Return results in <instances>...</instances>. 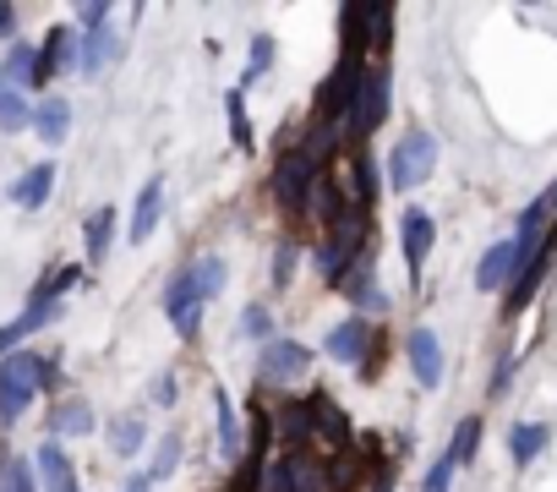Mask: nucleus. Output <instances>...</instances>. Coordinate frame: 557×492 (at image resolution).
Listing matches in <instances>:
<instances>
[{"label":"nucleus","mask_w":557,"mask_h":492,"mask_svg":"<svg viewBox=\"0 0 557 492\" xmlns=\"http://www.w3.org/2000/svg\"><path fill=\"white\" fill-rule=\"evenodd\" d=\"M55 378V361L34 356V350H17L0 361V427H17L28 416V405L39 399V389H50Z\"/></svg>","instance_id":"f257e3e1"},{"label":"nucleus","mask_w":557,"mask_h":492,"mask_svg":"<svg viewBox=\"0 0 557 492\" xmlns=\"http://www.w3.org/2000/svg\"><path fill=\"white\" fill-rule=\"evenodd\" d=\"M323 175H329V170H323L318 159H307L296 143L278 148V159H273V202L285 208V219H301V213H307V197H312V186H318Z\"/></svg>","instance_id":"f03ea898"},{"label":"nucleus","mask_w":557,"mask_h":492,"mask_svg":"<svg viewBox=\"0 0 557 492\" xmlns=\"http://www.w3.org/2000/svg\"><path fill=\"white\" fill-rule=\"evenodd\" d=\"M361 83H367V61H361V56H345V61L329 72V83L318 88L312 121H339V126H350V110H356V99H361Z\"/></svg>","instance_id":"7ed1b4c3"},{"label":"nucleus","mask_w":557,"mask_h":492,"mask_svg":"<svg viewBox=\"0 0 557 492\" xmlns=\"http://www.w3.org/2000/svg\"><path fill=\"white\" fill-rule=\"evenodd\" d=\"M437 170V137L432 132H405L388 153V186L394 192H416L426 175Z\"/></svg>","instance_id":"20e7f679"},{"label":"nucleus","mask_w":557,"mask_h":492,"mask_svg":"<svg viewBox=\"0 0 557 492\" xmlns=\"http://www.w3.org/2000/svg\"><path fill=\"white\" fill-rule=\"evenodd\" d=\"M202 285H197V263H186L170 285H164V318L175 323V334L181 340H197V329H202Z\"/></svg>","instance_id":"39448f33"},{"label":"nucleus","mask_w":557,"mask_h":492,"mask_svg":"<svg viewBox=\"0 0 557 492\" xmlns=\"http://www.w3.org/2000/svg\"><path fill=\"white\" fill-rule=\"evenodd\" d=\"M323 350H329V361H339V367H361V372L377 367V334H372L367 318H345L339 329H329Z\"/></svg>","instance_id":"423d86ee"},{"label":"nucleus","mask_w":557,"mask_h":492,"mask_svg":"<svg viewBox=\"0 0 557 492\" xmlns=\"http://www.w3.org/2000/svg\"><path fill=\"white\" fill-rule=\"evenodd\" d=\"M307 405H312V454H323V459H339V454L356 443V432H350V416L334 405V394H307Z\"/></svg>","instance_id":"0eeeda50"},{"label":"nucleus","mask_w":557,"mask_h":492,"mask_svg":"<svg viewBox=\"0 0 557 492\" xmlns=\"http://www.w3.org/2000/svg\"><path fill=\"white\" fill-rule=\"evenodd\" d=\"M388 99H394V88H388V66H367L361 99H356V110H350V137H372V132L388 121Z\"/></svg>","instance_id":"6e6552de"},{"label":"nucleus","mask_w":557,"mask_h":492,"mask_svg":"<svg viewBox=\"0 0 557 492\" xmlns=\"http://www.w3.org/2000/svg\"><path fill=\"white\" fill-rule=\"evenodd\" d=\"M312 367V350L296 340H268L257 356V378L262 383H301V372Z\"/></svg>","instance_id":"1a4fd4ad"},{"label":"nucleus","mask_w":557,"mask_h":492,"mask_svg":"<svg viewBox=\"0 0 557 492\" xmlns=\"http://www.w3.org/2000/svg\"><path fill=\"white\" fill-rule=\"evenodd\" d=\"M432 241H437V224L426 208H405L399 219V246H405V269H410V285H421V269L432 258Z\"/></svg>","instance_id":"9d476101"},{"label":"nucleus","mask_w":557,"mask_h":492,"mask_svg":"<svg viewBox=\"0 0 557 492\" xmlns=\"http://www.w3.org/2000/svg\"><path fill=\"white\" fill-rule=\"evenodd\" d=\"M61 72H83V34H72V28H50L39 45V88Z\"/></svg>","instance_id":"9b49d317"},{"label":"nucleus","mask_w":557,"mask_h":492,"mask_svg":"<svg viewBox=\"0 0 557 492\" xmlns=\"http://www.w3.org/2000/svg\"><path fill=\"white\" fill-rule=\"evenodd\" d=\"M524 274L519 253H513V241H497L492 253L475 263V291H513V280Z\"/></svg>","instance_id":"f8f14e48"},{"label":"nucleus","mask_w":557,"mask_h":492,"mask_svg":"<svg viewBox=\"0 0 557 492\" xmlns=\"http://www.w3.org/2000/svg\"><path fill=\"white\" fill-rule=\"evenodd\" d=\"M405 356H410V372H416L421 389H437V383H443V345H437L432 329H410Z\"/></svg>","instance_id":"ddd939ff"},{"label":"nucleus","mask_w":557,"mask_h":492,"mask_svg":"<svg viewBox=\"0 0 557 492\" xmlns=\"http://www.w3.org/2000/svg\"><path fill=\"white\" fill-rule=\"evenodd\" d=\"M34 470L45 476V487H50V492H77V465L66 459V448H61V438H50V443H39V454H34Z\"/></svg>","instance_id":"4468645a"},{"label":"nucleus","mask_w":557,"mask_h":492,"mask_svg":"<svg viewBox=\"0 0 557 492\" xmlns=\"http://www.w3.org/2000/svg\"><path fill=\"white\" fill-rule=\"evenodd\" d=\"M285 459H290V481H296V492H339V487H334V465H329L323 454L296 448V454H285Z\"/></svg>","instance_id":"2eb2a0df"},{"label":"nucleus","mask_w":557,"mask_h":492,"mask_svg":"<svg viewBox=\"0 0 557 492\" xmlns=\"http://www.w3.org/2000/svg\"><path fill=\"white\" fill-rule=\"evenodd\" d=\"M50 192H55V164H28V170L12 181V202L28 208V213H39V208L50 202Z\"/></svg>","instance_id":"dca6fc26"},{"label":"nucleus","mask_w":557,"mask_h":492,"mask_svg":"<svg viewBox=\"0 0 557 492\" xmlns=\"http://www.w3.org/2000/svg\"><path fill=\"white\" fill-rule=\"evenodd\" d=\"M0 83L17 88V94H23V88H39V50L12 39V50L0 56Z\"/></svg>","instance_id":"f3484780"},{"label":"nucleus","mask_w":557,"mask_h":492,"mask_svg":"<svg viewBox=\"0 0 557 492\" xmlns=\"http://www.w3.org/2000/svg\"><path fill=\"white\" fill-rule=\"evenodd\" d=\"M159 213H164V181L153 175V181H148V186L137 192V208H132V224H126V235H132V241L143 246V241H148V235L159 230Z\"/></svg>","instance_id":"a211bd4d"},{"label":"nucleus","mask_w":557,"mask_h":492,"mask_svg":"<svg viewBox=\"0 0 557 492\" xmlns=\"http://www.w3.org/2000/svg\"><path fill=\"white\" fill-rule=\"evenodd\" d=\"M115 56H121V34H115L110 23L83 34V77H99V72H104Z\"/></svg>","instance_id":"6ab92c4d"},{"label":"nucleus","mask_w":557,"mask_h":492,"mask_svg":"<svg viewBox=\"0 0 557 492\" xmlns=\"http://www.w3.org/2000/svg\"><path fill=\"white\" fill-rule=\"evenodd\" d=\"M34 132H39L50 148H61V143H66V132H72V104H66V99H55V94H50V99H39V104H34Z\"/></svg>","instance_id":"aec40b11"},{"label":"nucleus","mask_w":557,"mask_h":492,"mask_svg":"<svg viewBox=\"0 0 557 492\" xmlns=\"http://www.w3.org/2000/svg\"><path fill=\"white\" fill-rule=\"evenodd\" d=\"M50 432L55 438H88L94 432V405L88 399H61L55 416H50Z\"/></svg>","instance_id":"412c9836"},{"label":"nucleus","mask_w":557,"mask_h":492,"mask_svg":"<svg viewBox=\"0 0 557 492\" xmlns=\"http://www.w3.org/2000/svg\"><path fill=\"white\" fill-rule=\"evenodd\" d=\"M356 269H361V258H356V253H345L339 241H323V246H318V274H323L329 285H345Z\"/></svg>","instance_id":"4be33fe9"},{"label":"nucleus","mask_w":557,"mask_h":492,"mask_svg":"<svg viewBox=\"0 0 557 492\" xmlns=\"http://www.w3.org/2000/svg\"><path fill=\"white\" fill-rule=\"evenodd\" d=\"M213 416H219V454L235 459L240 454V427H235V405H230V394L219 383H213Z\"/></svg>","instance_id":"5701e85b"},{"label":"nucleus","mask_w":557,"mask_h":492,"mask_svg":"<svg viewBox=\"0 0 557 492\" xmlns=\"http://www.w3.org/2000/svg\"><path fill=\"white\" fill-rule=\"evenodd\" d=\"M110 241H115V208H94L88 213V263L110 258Z\"/></svg>","instance_id":"b1692460"},{"label":"nucleus","mask_w":557,"mask_h":492,"mask_svg":"<svg viewBox=\"0 0 557 492\" xmlns=\"http://www.w3.org/2000/svg\"><path fill=\"white\" fill-rule=\"evenodd\" d=\"M546 438H552V432H546L541 421H519V427L508 432V454H513L519 465H530V459L546 448Z\"/></svg>","instance_id":"393cba45"},{"label":"nucleus","mask_w":557,"mask_h":492,"mask_svg":"<svg viewBox=\"0 0 557 492\" xmlns=\"http://www.w3.org/2000/svg\"><path fill=\"white\" fill-rule=\"evenodd\" d=\"M143 443H148V427H143L137 416H121V421H110V448H115L121 459L143 454Z\"/></svg>","instance_id":"a878e982"},{"label":"nucleus","mask_w":557,"mask_h":492,"mask_svg":"<svg viewBox=\"0 0 557 492\" xmlns=\"http://www.w3.org/2000/svg\"><path fill=\"white\" fill-rule=\"evenodd\" d=\"M61 318V302H45V296H28V312L23 318H12V329H17V340H28V334H39L45 323H55Z\"/></svg>","instance_id":"bb28decb"},{"label":"nucleus","mask_w":557,"mask_h":492,"mask_svg":"<svg viewBox=\"0 0 557 492\" xmlns=\"http://www.w3.org/2000/svg\"><path fill=\"white\" fill-rule=\"evenodd\" d=\"M23 126H34V104L17 88H7L0 94V132H23Z\"/></svg>","instance_id":"cd10ccee"},{"label":"nucleus","mask_w":557,"mask_h":492,"mask_svg":"<svg viewBox=\"0 0 557 492\" xmlns=\"http://www.w3.org/2000/svg\"><path fill=\"white\" fill-rule=\"evenodd\" d=\"M475 448H481V421H475V416H465V421L454 427L448 459H454V465H470V459H475Z\"/></svg>","instance_id":"c85d7f7f"},{"label":"nucleus","mask_w":557,"mask_h":492,"mask_svg":"<svg viewBox=\"0 0 557 492\" xmlns=\"http://www.w3.org/2000/svg\"><path fill=\"white\" fill-rule=\"evenodd\" d=\"M224 115H230V137H235V148H251V121H246V99H240V88L224 94Z\"/></svg>","instance_id":"c756f323"},{"label":"nucleus","mask_w":557,"mask_h":492,"mask_svg":"<svg viewBox=\"0 0 557 492\" xmlns=\"http://www.w3.org/2000/svg\"><path fill=\"white\" fill-rule=\"evenodd\" d=\"M175 465H181V438H175V432H164V438H159V448H153L148 476H153V481H164V476H175Z\"/></svg>","instance_id":"7c9ffc66"},{"label":"nucleus","mask_w":557,"mask_h":492,"mask_svg":"<svg viewBox=\"0 0 557 492\" xmlns=\"http://www.w3.org/2000/svg\"><path fill=\"white\" fill-rule=\"evenodd\" d=\"M197 285H202V296L213 302V296L224 291V258H213V253H202V258H197Z\"/></svg>","instance_id":"2f4dec72"},{"label":"nucleus","mask_w":557,"mask_h":492,"mask_svg":"<svg viewBox=\"0 0 557 492\" xmlns=\"http://www.w3.org/2000/svg\"><path fill=\"white\" fill-rule=\"evenodd\" d=\"M268 66H273V39H268V34H257V39H251V56H246V77H240V83H257Z\"/></svg>","instance_id":"473e14b6"},{"label":"nucleus","mask_w":557,"mask_h":492,"mask_svg":"<svg viewBox=\"0 0 557 492\" xmlns=\"http://www.w3.org/2000/svg\"><path fill=\"white\" fill-rule=\"evenodd\" d=\"M0 470H7V487H12V492H39V487H34V465H28V459H0Z\"/></svg>","instance_id":"72a5a7b5"},{"label":"nucleus","mask_w":557,"mask_h":492,"mask_svg":"<svg viewBox=\"0 0 557 492\" xmlns=\"http://www.w3.org/2000/svg\"><path fill=\"white\" fill-rule=\"evenodd\" d=\"M268 329H273V312L268 307H246L240 312V334L246 340H268Z\"/></svg>","instance_id":"f704fd0d"},{"label":"nucleus","mask_w":557,"mask_h":492,"mask_svg":"<svg viewBox=\"0 0 557 492\" xmlns=\"http://www.w3.org/2000/svg\"><path fill=\"white\" fill-rule=\"evenodd\" d=\"M262 492H296V481H290V459L278 454L273 465H268V481H262Z\"/></svg>","instance_id":"c9c22d12"},{"label":"nucleus","mask_w":557,"mask_h":492,"mask_svg":"<svg viewBox=\"0 0 557 492\" xmlns=\"http://www.w3.org/2000/svg\"><path fill=\"white\" fill-rule=\"evenodd\" d=\"M454 470H459V465H454V459H448V454H443V459H437V465H432V476H426V481H421V492H448V481H454Z\"/></svg>","instance_id":"e433bc0d"},{"label":"nucleus","mask_w":557,"mask_h":492,"mask_svg":"<svg viewBox=\"0 0 557 492\" xmlns=\"http://www.w3.org/2000/svg\"><path fill=\"white\" fill-rule=\"evenodd\" d=\"M290 274H296V241H285V246H278V263H273V285H290Z\"/></svg>","instance_id":"4c0bfd02"},{"label":"nucleus","mask_w":557,"mask_h":492,"mask_svg":"<svg viewBox=\"0 0 557 492\" xmlns=\"http://www.w3.org/2000/svg\"><path fill=\"white\" fill-rule=\"evenodd\" d=\"M508 378H513V356L497 361V372H492V394H508Z\"/></svg>","instance_id":"58836bf2"},{"label":"nucleus","mask_w":557,"mask_h":492,"mask_svg":"<svg viewBox=\"0 0 557 492\" xmlns=\"http://www.w3.org/2000/svg\"><path fill=\"white\" fill-rule=\"evenodd\" d=\"M175 394H181V389H175V378L164 372V378L153 383V405H175Z\"/></svg>","instance_id":"ea45409f"},{"label":"nucleus","mask_w":557,"mask_h":492,"mask_svg":"<svg viewBox=\"0 0 557 492\" xmlns=\"http://www.w3.org/2000/svg\"><path fill=\"white\" fill-rule=\"evenodd\" d=\"M12 345H23V340H17V329H12V323H0V361H7V356H17Z\"/></svg>","instance_id":"a19ab883"},{"label":"nucleus","mask_w":557,"mask_h":492,"mask_svg":"<svg viewBox=\"0 0 557 492\" xmlns=\"http://www.w3.org/2000/svg\"><path fill=\"white\" fill-rule=\"evenodd\" d=\"M126 492H153V476L143 470V476H126Z\"/></svg>","instance_id":"79ce46f5"},{"label":"nucleus","mask_w":557,"mask_h":492,"mask_svg":"<svg viewBox=\"0 0 557 492\" xmlns=\"http://www.w3.org/2000/svg\"><path fill=\"white\" fill-rule=\"evenodd\" d=\"M12 23H17V12H12V7H0V39L12 34Z\"/></svg>","instance_id":"37998d69"},{"label":"nucleus","mask_w":557,"mask_h":492,"mask_svg":"<svg viewBox=\"0 0 557 492\" xmlns=\"http://www.w3.org/2000/svg\"><path fill=\"white\" fill-rule=\"evenodd\" d=\"M0 94H7V83H0Z\"/></svg>","instance_id":"c03bdc74"}]
</instances>
